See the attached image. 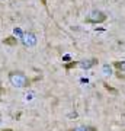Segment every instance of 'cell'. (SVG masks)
<instances>
[{"instance_id":"6da1fadb","label":"cell","mask_w":125,"mask_h":131,"mask_svg":"<svg viewBox=\"0 0 125 131\" xmlns=\"http://www.w3.org/2000/svg\"><path fill=\"white\" fill-rule=\"evenodd\" d=\"M9 82L12 86L15 88H19V89H25V88H28L29 86V80L26 77V74L23 73V71H10L9 73Z\"/></svg>"},{"instance_id":"7a4b0ae2","label":"cell","mask_w":125,"mask_h":131,"mask_svg":"<svg viewBox=\"0 0 125 131\" xmlns=\"http://www.w3.org/2000/svg\"><path fill=\"white\" fill-rule=\"evenodd\" d=\"M86 20L90 22V24H102V22L106 20V15L103 12H100V10H93L92 13L86 18Z\"/></svg>"},{"instance_id":"3957f363","label":"cell","mask_w":125,"mask_h":131,"mask_svg":"<svg viewBox=\"0 0 125 131\" xmlns=\"http://www.w3.org/2000/svg\"><path fill=\"white\" fill-rule=\"evenodd\" d=\"M20 41L25 47H33V45H37V37H35V34L33 32H23L22 37H20Z\"/></svg>"},{"instance_id":"277c9868","label":"cell","mask_w":125,"mask_h":131,"mask_svg":"<svg viewBox=\"0 0 125 131\" xmlns=\"http://www.w3.org/2000/svg\"><path fill=\"white\" fill-rule=\"evenodd\" d=\"M95 64H97V58H89V60H82V61H77V66L83 70H89L92 69Z\"/></svg>"},{"instance_id":"5b68a950","label":"cell","mask_w":125,"mask_h":131,"mask_svg":"<svg viewBox=\"0 0 125 131\" xmlns=\"http://www.w3.org/2000/svg\"><path fill=\"white\" fill-rule=\"evenodd\" d=\"M113 67L118 71H125V60L122 61H113Z\"/></svg>"},{"instance_id":"8992f818","label":"cell","mask_w":125,"mask_h":131,"mask_svg":"<svg viewBox=\"0 0 125 131\" xmlns=\"http://www.w3.org/2000/svg\"><path fill=\"white\" fill-rule=\"evenodd\" d=\"M3 42H5L6 45H16L18 39H16V37H9V38H6V39H3Z\"/></svg>"},{"instance_id":"52a82bcc","label":"cell","mask_w":125,"mask_h":131,"mask_svg":"<svg viewBox=\"0 0 125 131\" xmlns=\"http://www.w3.org/2000/svg\"><path fill=\"white\" fill-rule=\"evenodd\" d=\"M70 131H96V128H93V127H77V128H74V130H70Z\"/></svg>"},{"instance_id":"ba28073f","label":"cell","mask_w":125,"mask_h":131,"mask_svg":"<svg viewBox=\"0 0 125 131\" xmlns=\"http://www.w3.org/2000/svg\"><path fill=\"white\" fill-rule=\"evenodd\" d=\"M103 73H105V74H108V76H111V67H109V66H105V67H103Z\"/></svg>"},{"instance_id":"9c48e42d","label":"cell","mask_w":125,"mask_h":131,"mask_svg":"<svg viewBox=\"0 0 125 131\" xmlns=\"http://www.w3.org/2000/svg\"><path fill=\"white\" fill-rule=\"evenodd\" d=\"M76 66H77V63L76 61H71L69 64H65V69H71V67H76Z\"/></svg>"},{"instance_id":"30bf717a","label":"cell","mask_w":125,"mask_h":131,"mask_svg":"<svg viewBox=\"0 0 125 131\" xmlns=\"http://www.w3.org/2000/svg\"><path fill=\"white\" fill-rule=\"evenodd\" d=\"M22 31H20V29L19 28H15V35H18V37H22Z\"/></svg>"},{"instance_id":"8fae6325","label":"cell","mask_w":125,"mask_h":131,"mask_svg":"<svg viewBox=\"0 0 125 131\" xmlns=\"http://www.w3.org/2000/svg\"><path fill=\"white\" fill-rule=\"evenodd\" d=\"M2 131H13V130H10V128H5V130H2Z\"/></svg>"}]
</instances>
